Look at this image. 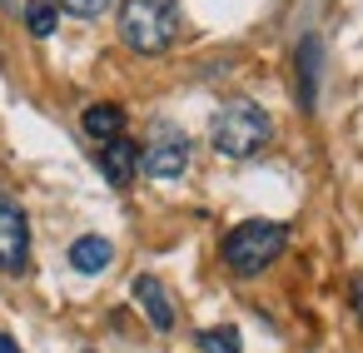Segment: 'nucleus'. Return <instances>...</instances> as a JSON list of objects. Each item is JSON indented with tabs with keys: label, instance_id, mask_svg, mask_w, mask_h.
<instances>
[{
	"label": "nucleus",
	"instance_id": "nucleus-4",
	"mask_svg": "<svg viewBox=\"0 0 363 353\" xmlns=\"http://www.w3.org/2000/svg\"><path fill=\"white\" fill-rule=\"evenodd\" d=\"M189 169V135L179 125H155V135L140 150V174L150 179H179Z\"/></svg>",
	"mask_w": 363,
	"mask_h": 353
},
{
	"label": "nucleus",
	"instance_id": "nucleus-14",
	"mask_svg": "<svg viewBox=\"0 0 363 353\" xmlns=\"http://www.w3.org/2000/svg\"><path fill=\"white\" fill-rule=\"evenodd\" d=\"M0 353H21V348H16V338H6V333H0Z\"/></svg>",
	"mask_w": 363,
	"mask_h": 353
},
{
	"label": "nucleus",
	"instance_id": "nucleus-3",
	"mask_svg": "<svg viewBox=\"0 0 363 353\" xmlns=\"http://www.w3.org/2000/svg\"><path fill=\"white\" fill-rule=\"evenodd\" d=\"M284 244H289V229L284 224H274V219H244L224 239V264L239 279H254V274H264L284 254Z\"/></svg>",
	"mask_w": 363,
	"mask_h": 353
},
{
	"label": "nucleus",
	"instance_id": "nucleus-6",
	"mask_svg": "<svg viewBox=\"0 0 363 353\" xmlns=\"http://www.w3.org/2000/svg\"><path fill=\"white\" fill-rule=\"evenodd\" d=\"M135 303L145 308V318H150L155 333H169L174 328V303H169V293H164V284L155 274H140L135 279Z\"/></svg>",
	"mask_w": 363,
	"mask_h": 353
},
{
	"label": "nucleus",
	"instance_id": "nucleus-5",
	"mask_svg": "<svg viewBox=\"0 0 363 353\" xmlns=\"http://www.w3.org/2000/svg\"><path fill=\"white\" fill-rule=\"evenodd\" d=\"M26 259H30V224H26L21 204L0 199V269L21 274V269H26Z\"/></svg>",
	"mask_w": 363,
	"mask_h": 353
},
{
	"label": "nucleus",
	"instance_id": "nucleus-7",
	"mask_svg": "<svg viewBox=\"0 0 363 353\" xmlns=\"http://www.w3.org/2000/svg\"><path fill=\"white\" fill-rule=\"evenodd\" d=\"M100 174H105L115 189H125V184L140 174V145H130L125 135L110 140V145H100Z\"/></svg>",
	"mask_w": 363,
	"mask_h": 353
},
{
	"label": "nucleus",
	"instance_id": "nucleus-1",
	"mask_svg": "<svg viewBox=\"0 0 363 353\" xmlns=\"http://www.w3.org/2000/svg\"><path fill=\"white\" fill-rule=\"evenodd\" d=\"M179 35V0H120V40L135 55H164Z\"/></svg>",
	"mask_w": 363,
	"mask_h": 353
},
{
	"label": "nucleus",
	"instance_id": "nucleus-10",
	"mask_svg": "<svg viewBox=\"0 0 363 353\" xmlns=\"http://www.w3.org/2000/svg\"><path fill=\"white\" fill-rule=\"evenodd\" d=\"M80 125H85V135H90V140L110 145V140H120V135H125V110H120V105H110V100H100V105H90V110L80 115Z\"/></svg>",
	"mask_w": 363,
	"mask_h": 353
},
{
	"label": "nucleus",
	"instance_id": "nucleus-12",
	"mask_svg": "<svg viewBox=\"0 0 363 353\" xmlns=\"http://www.w3.org/2000/svg\"><path fill=\"white\" fill-rule=\"evenodd\" d=\"M199 353H239V333L224 323V328H204L199 333Z\"/></svg>",
	"mask_w": 363,
	"mask_h": 353
},
{
	"label": "nucleus",
	"instance_id": "nucleus-13",
	"mask_svg": "<svg viewBox=\"0 0 363 353\" xmlns=\"http://www.w3.org/2000/svg\"><path fill=\"white\" fill-rule=\"evenodd\" d=\"M110 6H115V0H55V11H70L80 21H100Z\"/></svg>",
	"mask_w": 363,
	"mask_h": 353
},
{
	"label": "nucleus",
	"instance_id": "nucleus-9",
	"mask_svg": "<svg viewBox=\"0 0 363 353\" xmlns=\"http://www.w3.org/2000/svg\"><path fill=\"white\" fill-rule=\"evenodd\" d=\"M110 264H115V244H110V239L85 234V239L70 244V269H80V274H105Z\"/></svg>",
	"mask_w": 363,
	"mask_h": 353
},
{
	"label": "nucleus",
	"instance_id": "nucleus-11",
	"mask_svg": "<svg viewBox=\"0 0 363 353\" xmlns=\"http://www.w3.org/2000/svg\"><path fill=\"white\" fill-rule=\"evenodd\" d=\"M26 26H30V35H35V40L55 35V26H60L55 0H30V6H26Z\"/></svg>",
	"mask_w": 363,
	"mask_h": 353
},
{
	"label": "nucleus",
	"instance_id": "nucleus-8",
	"mask_svg": "<svg viewBox=\"0 0 363 353\" xmlns=\"http://www.w3.org/2000/svg\"><path fill=\"white\" fill-rule=\"evenodd\" d=\"M318 60H323V45L313 35H303L298 40V55H294V65H298V105L303 110L318 105Z\"/></svg>",
	"mask_w": 363,
	"mask_h": 353
},
{
	"label": "nucleus",
	"instance_id": "nucleus-2",
	"mask_svg": "<svg viewBox=\"0 0 363 353\" xmlns=\"http://www.w3.org/2000/svg\"><path fill=\"white\" fill-rule=\"evenodd\" d=\"M209 140H214L219 155H229V159H249V155H259V150L274 140V120H269V110L254 105V100H229V105L214 110Z\"/></svg>",
	"mask_w": 363,
	"mask_h": 353
}]
</instances>
